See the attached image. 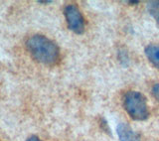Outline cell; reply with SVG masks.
Wrapping results in <instances>:
<instances>
[{
    "mask_svg": "<svg viewBox=\"0 0 159 141\" xmlns=\"http://www.w3.org/2000/svg\"><path fill=\"white\" fill-rule=\"evenodd\" d=\"M40 4H50L52 3L53 1H51V0H48V1H43V0H41V1H38Z\"/></svg>",
    "mask_w": 159,
    "mask_h": 141,
    "instance_id": "10",
    "label": "cell"
},
{
    "mask_svg": "<svg viewBox=\"0 0 159 141\" xmlns=\"http://www.w3.org/2000/svg\"><path fill=\"white\" fill-rule=\"evenodd\" d=\"M119 141H141L140 135L126 123H119L116 127Z\"/></svg>",
    "mask_w": 159,
    "mask_h": 141,
    "instance_id": "4",
    "label": "cell"
},
{
    "mask_svg": "<svg viewBox=\"0 0 159 141\" xmlns=\"http://www.w3.org/2000/svg\"><path fill=\"white\" fill-rule=\"evenodd\" d=\"M26 141H42L40 138H38L37 136H35V135H32V136H30L29 138H27Z\"/></svg>",
    "mask_w": 159,
    "mask_h": 141,
    "instance_id": "9",
    "label": "cell"
},
{
    "mask_svg": "<svg viewBox=\"0 0 159 141\" xmlns=\"http://www.w3.org/2000/svg\"><path fill=\"white\" fill-rule=\"evenodd\" d=\"M152 93L154 95V98H155L159 102V84H156L152 88Z\"/></svg>",
    "mask_w": 159,
    "mask_h": 141,
    "instance_id": "7",
    "label": "cell"
},
{
    "mask_svg": "<svg viewBox=\"0 0 159 141\" xmlns=\"http://www.w3.org/2000/svg\"><path fill=\"white\" fill-rule=\"evenodd\" d=\"M26 47L31 56L37 62L53 66L60 60V49L58 45L43 35H34L26 42Z\"/></svg>",
    "mask_w": 159,
    "mask_h": 141,
    "instance_id": "1",
    "label": "cell"
},
{
    "mask_svg": "<svg viewBox=\"0 0 159 141\" xmlns=\"http://www.w3.org/2000/svg\"><path fill=\"white\" fill-rule=\"evenodd\" d=\"M144 52L150 63L154 67L159 69V45H148Z\"/></svg>",
    "mask_w": 159,
    "mask_h": 141,
    "instance_id": "5",
    "label": "cell"
},
{
    "mask_svg": "<svg viewBox=\"0 0 159 141\" xmlns=\"http://www.w3.org/2000/svg\"><path fill=\"white\" fill-rule=\"evenodd\" d=\"M148 11L159 22V1H151L148 3Z\"/></svg>",
    "mask_w": 159,
    "mask_h": 141,
    "instance_id": "6",
    "label": "cell"
},
{
    "mask_svg": "<svg viewBox=\"0 0 159 141\" xmlns=\"http://www.w3.org/2000/svg\"><path fill=\"white\" fill-rule=\"evenodd\" d=\"M123 105L126 112L132 119L142 121L149 117V107L144 95L135 90H130L124 94Z\"/></svg>",
    "mask_w": 159,
    "mask_h": 141,
    "instance_id": "2",
    "label": "cell"
},
{
    "mask_svg": "<svg viewBox=\"0 0 159 141\" xmlns=\"http://www.w3.org/2000/svg\"><path fill=\"white\" fill-rule=\"evenodd\" d=\"M101 126L103 127V130H104V131L109 132V128H108V125H107V121H106V119H103V118L101 119Z\"/></svg>",
    "mask_w": 159,
    "mask_h": 141,
    "instance_id": "8",
    "label": "cell"
},
{
    "mask_svg": "<svg viewBox=\"0 0 159 141\" xmlns=\"http://www.w3.org/2000/svg\"><path fill=\"white\" fill-rule=\"evenodd\" d=\"M69 29L76 34H83L86 29V22L79 8L74 4H69L64 10Z\"/></svg>",
    "mask_w": 159,
    "mask_h": 141,
    "instance_id": "3",
    "label": "cell"
}]
</instances>
